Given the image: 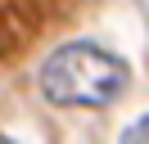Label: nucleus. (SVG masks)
Segmentation results:
<instances>
[{
  "mask_svg": "<svg viewBox=\"0 0 149 144\" xmlns=\"http://www.w3.org/2000/svg\"><path fill=\"white\" fill-rule=\"evenodd\" d=\"M131 72L118 54L100 45H63L41 68V95L63 108H104L127 90Z\"/></svg>",
  "mask_w": 149,
  "mask_h": 144,
  "instance_id": "f257e3e1",
  "label": "nucleus"
},
{
  "mask_svg": "<svg viewBox=\"0 0 149 144\" xmlns=\"http://www.w3.org/2000/svg\"><path fill=\"white\" fill-rule=\"evenodd\" d=\"M81 0H0V63H18L50 32L72 23Z\"/></svg>",
  "mask_w": 149,
  "mask_h": 144,
  "instance_id": "f03ea898",
  "label": "nucleus"
},
{
  "mask_svg": "<svg viewBox=\"0 0 149 144\" xmlns=\"http://www.w3.org/2000/svg\"><path fill=\"white\" fill-rule=\"evenodd\" d=\"M127 140H149V117H145L140 126H131V131H127Z\"/></svg>",
  "mask_w": 149,
  "mask_h": 144,
  "instance_id": "7ed1b4c3",
  "label": "nucleus"
}]
</instances>
